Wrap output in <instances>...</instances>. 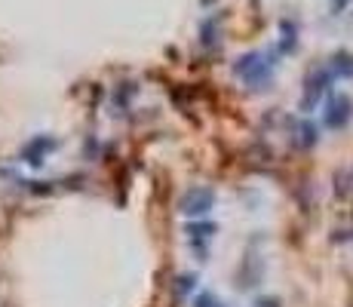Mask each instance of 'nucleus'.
Masks as SVG:
<instances>
[{
	"label": "nucleus",
	"instance_id": "f257e3e1",
	"mask_svg": "<svg viewBox=\"0 0 353 307\" xmlns=\"http://www.w3.org/2000/svg\"><path fill=\"white\" fill-rule=\"evenodd\" d=\"M274 68L276 61L270 56H261V52H249V56H243L240 61H236L234 71L240 74L243 80H246L252 90H268L270 80H274Z\"/></svg>",
	"mask_w": 353,
	"mask_h": 307
},
{
	"label": "nucleus",
	"instance_id": "f03ea898",
	"mask_svg": "<svg viewBox=\"0 0 353 307\" xmlns=\"http://www.w3.org/2000/svg\"><path fill=\"white\" fill-rule=\"evenodd\" d=\"M215 206V194L212 188H191L185 197L179 200V209L185 215H206Z\"/></svg>",
	"mask_w": 353,
	"mask_h": 307
},
{
	"label": "nucleus",
	"instance_id": "7ed1b4c3",
	"mask_svg": "<svg viewBox=\"0 0 353 307\" xmlns=\"http://www.w3.org/2000/svg\"><path fill=\"white\" fill-rule=\"evenodd\" d=\"M350 114H353V101L347 95L338 92L335 99L329 101V111H325V123H329L332 129H344L350 123Z\"/></svg>",
	"mask_w": 353,
	"mask_h": 307
},
{
	"label": "nucleus",
	"instance_id": "20e7f679",
	"mask_svg": "<svg viewBox=\"0 0 353 307\" xmlns=\"http://www.w3.org/2000/svg\"><path fill=\"white\" fill-rule=\"evenodd\" d=\"M56 148V141L52 139H37V141H31L28 148H25V157H28V163H43V157H46V151H52Z\"/></svg>",
	"mask_w": 353,
	"mask_h": 307
},
{
	"label": "nucleus",
	"instance_id": "39448f33",
	"mask_svg": "<svg viewBox=\"0 0 353 307\" xmlns=\"http://www.w3.org/2000/svg\"><path fill=\"white\" fill-rule=\"evenodd\" d=\"M215 234V228L212 224H191V228H188V237H191L194 243H200V240H209V237Z\"/></svg>",
	"mask_w": 353,
	"mask_h": 307
},
{
	"label": "nucleus",
	"instance_id": "423d86ee",
	"mask_svg": "<svg viewBox=\"0 0 353 307\" xmlns=\"http://www.w3.org/2000/svg\"><path fill=\"white\" fill-rule=\"evenodd\" d=\"M219 307H221V304H219Z\"/></svg>",
	"mask_w": 353,
	"mask_h": 307
}]
</instances>
